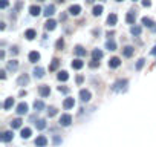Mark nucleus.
<instances>
[{
    "mask_svg": "<svg viewBox=\"0 0 156 147\" xmlns=\"http://www.w3.org/2000/svg\"><path fill=\"white\" fill-rule=\"evenodd\" d=\"M127 84H129L127 80H116L112 86V92H122L127 89Z\"/></svg>",
    "mask_w": 156,
    "mask_h": 147,
    "instance_id": "f257e3e1",
    "label": "nucleus"
},
{
    "mask_svg": "<svg viewBox=\"0 0 156 147\" xmlns=\"http://www.w3.org/2000/svg\"><path fill=\"white\" fill-rule=\"evenodd\" d=\"M70 123H72V117H70L69 113H64V115H61V118H60V126H63V127H67V126H70Z\"/></svg>",
    "mask_w": 156,
    "mask_h": 147,
    "instance_id": "f03ea898",
    "label": "nucleus"
},
{
    "mask_svg": "<svg viewBox=\"0 0 156 147\" xmlns=\"http://www.w3.org/2000/svg\"><path fill=\"white\" fill-rule=\"evenodd\" d=\"M90 98H92V95H90V92H89L87 89H81V91H80V100H81L83 103H87Z\"/></svg>",
    "mask_w": 156,
    "mask_h": 147,
    "instance_id": "7ed1b4c3",
    "label": "nucleus"
},
{
    "mask_svg": "<svg viewBox=\"0 0 156 147\" xmlns=\"http://www.w3.org/2000/svg\"><path fill=\"white\" fill-rule=\"evenodd\" d=\"M35 145H37V147H46V145H48V138H46L44 135L37 136V139H35Z\"/></svg>",
    "mask_w": 156,
    "mask_h": 147,
    "instance_id": "20e7f679",
    "label": "nucleus"
},
{
    "mask_svg": "<svg viewBox=\"0 0 156 147\" xmlns=\"http://www.w3.org/2000/svg\"><path fill=\"white\" fill-rule=\"evenodd\" d=\"M29 83V77H28V74H22V75L19 77V80H17V84L19 86H26Z\"/></svg>",
    "mask_w": 156,
    "mask_h": 147,
    "instance_id": "39448f33",
    "label": "nucleus"
},
{
    "mask_svg": "<svg viewBox=\"0 0 156 147\" xmlns=\"http://www.w3.org/2000/svg\"><path fill=\"white\" fill-rule=\"evenodd\" d=\"M29 14H31L32 17H38V16L41 14V8L37 6V5H32V6L29 8Z\"/></svg>",
    "mask_w": 156,
    "mask_h": 147,
    "instance_id": "423d86ee",
    "label": "nucleus"
},
{
    "mask_svg": "<svg viewBox=\"0 0 156 147\" xmlns=\"http://www.w3.org/2000/svg\"><path fill=\"white\" fill-rule=\"evenodd\" d=\"M119 64H121V60H119L118 57H112V58L109 60V67H112V69L119 67Z\"/></svg>",
    "mask_w": 156,
    "mask_h": 147,
    "instance_id": "0eeeda50",
    "label": "nucleus"
},
{
    "mask_svg": "<svg viewBox=\"0 0 156 147\" xmlns=\"http://www.w3.org/2000/svg\"><path fill=\"white\" fill-rule=\"evenodd\" d=\"M19 115H26L28 113V104L26 103H20L19 106H17V110H16Z\"/></svg>",
    "mask_w": 156,
    "mask_h": 147,
    "instance_id": "6e6552de",
    "label": "nucleus"
},
{
    "mask_svg": "<svg viewBox=\"0 0 156 147\" xmlns=\"http://www.w3.org/2000/svg\"><path fill=\"white\" fill-rule=\"evenodd\" d=\"M80 13H81V6L80 5H72L69 8V14L70 16H80Z\"/></svg>",
    "mask_w": 156,
    "mask_h": 147,
    "instance_id": "1a4fd4ad",
    "label": "nucleus"
},
{
    "mask_svg": "<svg viewBox=\"0 0 156 147\" xmlns=\"http://www.w3.org/2000/svg\"><path fill=\"white\" fill-rule=\"evenodd\" d=\"M43 14H44V16H46V17L49 19L51 16H54V14H55V6H54V5H49V6H46V8H44V13H43Z\"/></svg>",
    "mask_w": 156,
    "mask_h": 147,
    "instance_id": "9d476101",
    "label": "nucleus"
},
{
    "mask_svg": "<svg viewBox=\"0 0 156 147\" xmlns=\"http://www.w3.org/2000/svg\"><path fill=\"white\" fill-rule=\"evenodd\" d=\"M116 22H118V16L112 13V14L107 17V25H109V26H115V25H116Z\"/></svg>",
    "mask_w": 156,
    "mask_h": 147,
    "instance_id": "9b49d317",
    "label": "nucleus"
},
{
    "mask_svg": "<svg viewBox=\"0 0 156 147\" xmlns=\"http://www.w3.org/2000/svg\"><path fill=\"white\" fill-rule=\"evenodd\" d=\"M38 94H40L41 97H49V94H51L49 86H40V88H38Z\"/></svg>",
    "mask_w": 156,
    "mask_h": 147,
    "instance_id": "f8f14e48",
    "label": "nucleus"
},
{
    "mask_svg": "<svg viewBox=\"0 0 156 147\" xmlns=\"http://www.w3.org/2000/svg\"><path fill=\"white\" fill-rule=\"evenodd\" d=\"M34 77H35V78H43V77H44V69L40 67V66L35 67V69H34Z\"/></svg>",
    "mask_w": 156,
    "mask_h": 147,
    "instance_id": "ddd939ff",
    "label": "nucleus"
},
{
    "mask_svg": "<svg viewBox=\"0 0 156 147\" xmlns=\"http://www.w3.org/2000/svg\"><path fill=\"white\" fill-rule=\"evenodd\" d=\"M133 46H126L124 49H122V55L126 57V58H129V57H132L133 55Z\"/></svg>",
    "mask_w": 156,
    "mask_h": 147,
    "instance_id": "4468645a",
    "label": "nucleus"
},
{
    "mask_svg": "<svg viewBox=\"0 0 156 147\" xmlns=\"http://www.w3.org/2000/svg\"><path fill=\"white\" fill-rule=\"evenodd\" d=\"M38 60H40V54H38L37 51L29 52V61H31V63H37Z\"/></svg>",
    "mask_w": 156,
    "mask_h": 147,
    "instance_id": "2eb2a0df",
    "label": "nucleus"
},
{
    "mask_svg": "<svg viewBox=\"0 0 156 147\" xmlns=\"http://www.w3.org/2000/svg\"><path fill=\"white\" fill-rule=\"evenodd\" d=\"M44 28H46V31H54L57 28V22L55 20H48L46 25H44Z\"/></svg>",
    "mask_w": 156,
    "mask_h": 147,
    "instance_id": "dca6fc26",
    "label": "nucleus"
},
{
    "mask_svg": "<svg viewBox=\"0 0 156 147\" xmlns=\"http://www.w3.org/2000/svg\"><path fill=\"white\" fill-rule=\"evenodd\" d=\"M73 106H75L73 98H66V100H64V103H63V107H64V109H72Z\"/></svg>",
    "mask_w": 156,
    "mask_h": 147,
    "instance_id": "f3484780",
    "label": "nucleus"
},
{
    "mask_svg": "<svg viewBox=\"0 0 156 147\" xmlns=\"http://www.w3.org/2000/svg\"><path fill=\"white\" fill-rule=\"evenodd\" d=\"M14 138V133L12 132H3L2 133V141L3 142H8V141H11Z\"/></svg>",
    "mask_w": 156,
    "mask_h": 147,
    "instance_id": "a211bd4d",
    "label": "nucleus"
},
{
    "mask_svg": "<svg viewBox=\"0 0 156 147\" xmlns=\"http://www.w3.org/2000/svg\"><path fill=\"white\" fill-rule=\"evenodd\" d=\"M73 51H75V54H76L78 57H84V55H86V49H84L83 46H80V45L75 46V49H73Z\"/></svg>",
    "mask_w": 156,
    "mask_h": 147,
    "instance_id": "6ab92c4d",
    "label": "nucleus"
},
{
    "mask_svg": "<svg viewBox=\"0 0 156 147\" xmlns=\"http://www.w3.org/2000/svg\"><path fill=\"white\" fill-rule=\"evenodd\" d=\"M83 66H84V63H83L80 58H75V60L72 61V67H73V69H76V70H78V69H81Z\"/></svg>",
    "mask_w": 156,
    "mask_h": 147,
    "instance_id": "aec40b11",
    "label": "nucleus"
},
{
    "mask_svg": "<svg viewBox=\"0 0 156 147\" xmlns=\"http://www.w3.org/2000/svg\"><path fill=\"white\" fill-rule=\"evenodd\" d=\"M135 20H136V14H135L133 11H130V13L126 16V22L132 25V23H135Z\"/></svg>",
    "mask_w": 156,
    "mask_h": 147,
    "instance_id": "412c9836",
    "label": "nucleus"
},
{
    "mask_svg": "<svg viewBox=\"0 0 156 147\" xmlns=\"http://www.w3.org/2000/svg\"><path fill=\"white\" fill-rule=\"evenodd\" d=\"M141 31H142V28H141V26H138V25H133V26L130 28V32H132L135 37L141 35Z\"/></svg>",
    "mask_w": 156,
    "mask_h": 147,
    "instance_id": "4be33fe9",
    "label": "nucleus"
},
{
    "mask_svg": "<svg viewBox=\"0 0 156 147\" xmlns=\"http://www.w3.org/2000/svg\"><path fill=\"white\" fill-rule=\"evenodd\" d=\"M31 133H32V130L29 129V127H25V129H22V138L23 139H28V138H31Z\"/></svg>",
    "mask_w": 156,
    "mask_h": 147,
    "instance_id": "5701e85b",
    "label": "nucleus"
},
{
    "mask_svg": "<svg viewBox=\"0 0 156 147\" xmlns=\"http://www.w3.org/2000/svg\"><path fill=\"white\" fill-rule=\"evenodd\" d=\"M92 14H94L95 17L101 16V14H103V6H101V5H95L94 9H92Z\"/></svg>",
    "mask_w": 156,
    "mask_h": 147,
    "instance_id": "b1692460",
    "label": "nucleus"
},
{
    "mask_svg": "<svg viewBox=\"0 0 156 147\" xmlns=\"http://www.w3.org/2000/svg\"><path fill=\"white\" fill-rule=\"evenodd\" d=\"M25 37H26L28 40H34V38L37 37V32H35L34 29H28V31L25 32Z\"/></svg>",
    "mask_w": 156,
    "mask_h": 147,
    "instance_id": "393cba45",
    "label": "nucleus"
},
{
    "mask_svg": "<svg viewBox=\"0 0 156 147\" xmlns=\"http://www.w3.org/2000/svg\"><path fill=\"white\" fill-rule=\"evenodd\" d=\"M58 66H60V60H58V58H54V60H52V63H51V66H49V70H51V72H54V70H57V69H58Z\"/></svg>",
    "mask_w": 156,
    "mask_h": 147,
    "instance_id": "a878e982",
    "label": "nucleus"
},
{
    "mask_svg": "<svg viewBox=\"0 0 156 147\" xmlns=\"http://www.w3.org/2000/svg\"><path fill=\"white\" fill-rule=\"evenodd\" d=\"M34 109H35L37 112L43 110V109H44V103H43L41 100H37V101H34Z\"/></svg>",
    "mask_w": 156,
    "mask_h": 147,
    "instance_id": "bb28decb",
    "label": "nucleus"
},
{
    "mask_svg": "<svg viewBox=\"0 0 156 147\" xmlns=\"http://www.w3.org/2000/svg\"><path fill=\"white\" fill-rule=\"evenodd\" d=\"M142 25L151 29V28H153V25H156V23H153V20H151V19H148V17H144V19H142Z\"/></svg>",
    "mask_w": 156,
    "mask_h": 147,
    "instance_id": "cd10ccee",
    "label": "nucleus"
},
{
    "mask_svg": "<svg viewBox=\"0 0 156 147\" xmlns=\"http://www.w3.org/2000/svg\"><path fill=\"white\" fill-rule=\"evenodd\" d=\"M92 57H94L95 60H101V58H103V51H101V49H94V51H92Z\"/></svg>",
    "mask_w": 156,
    "mask_h": 147,
    "instance_id": "c85d7f7f",
    "label": "nucleus"
},
{
    "mask_svg": "<svg viewBox=\"0 0 156 147\" xmlns=\"http://www.w3.org/2000/svg\"><path fill=\"white\" fill-rule=\"evenodd\" d=\"M17 67H19V61H17V60L8 61V69H9V70H17Z\"/></svg>",
    "mask_w": 156,
    "mask_h": 147,
    "instance_id": "c756f323",
    "label": "nucleus"
},
{
    "mask_svg": "<svg viewBox=\"0 0 156 147\" xmlns=\"http://www.w3.org/2000/svg\"><path fill=\"white\" fill-rule=\"evenodd\" d=\"M12 104H14V98H6V100H5V103H3V109H5V110H8V109H11V107H12Z\"/></svg>",
    "mask_w": 156,
    "mask_h": 147,
    "instance_id": "7c9ffc66",
    "label": "nucleus"
},
{
    "mask_svg": "<svg viewBox=\"0 0 156 147\" xmlns=\"http://www.w3.org/2000/svg\"><path fill=\"white\" fill-rule=\"evenodd\" d=\"M60 81H67V78H69V74L66 72V70H61L60 74H58V77H57Z\"/></svg>",
    "mask_w": 156,
    "mask_h": 147,
    "instance_id": "2f4dec72",
    "label": "nucleus"
},
{
    "mask_svg": "<svg viewBox=\"0 0 156 147\" xmlns=\"http://www.w3.org/2000/svg\"><path fill=\"white\" fill-rule=\"evenodd\" d=\"M106 48L109 49V51H115L116 49V43H115V40H107V43H106Z\"/></svg>",
    "mask_w": 156,
    "mask_h": 147,
    "instance_id": "473e14b6",
    "label": "nucleus"
},
{
    "mask_svg": "<svg viewBox=\"0 0 156 147\" xmlns=\"http://www.w3.org/2000/svg\"><path fill=\"white\" fill-rule=\"evenodd\" d=\"M11 127H12V129H19V127H22V120H20V118L12 120V121H11Z\"/></svg>",
    "mask_w": 156,
    "mask_h": 147,
    "instance_id": "72a5a7b5",
    "label": "nucleus"
},
{
    "mask_svg": "<svg viewBox=\"0 0 156 147\" xmlns=\"http://www.w3.org/2000/svg\"><path fill=\"white\" fill-rule=\"evenodd\" d=\"M144 64H145V60H144V58H139V60L136 61V66H135V69H136V70H141V69L144 67Z\"/></svg>",
    "mask_w": 156,
    "mask_h": 147,
    "instance_id": "f704fd0d",
    "label": "nucleus"
},
{
    "mask_svg": "<svg viewBox=\"0 0 156 147\" xmlns=\"http://www.w3.org/2000/svg\"><path fill=\"white\" fill-rule=\"evenodd\" d=\"M35 126H37L38 130H43V129H46V121H44V120H38V121L35 123Z\"/></svg>",
    "mask_w": 156,
    "mask_h": 147,
    "instance_id": "c9c22d12",
    "label": "nucleus"
},
{
    "mask_svg": "<svg viewBox=\"0 0 156 147\" xmlns=\"http://www.w3.org/2000/svg\"><path fill=\"white\" fill-rule=\"evenodd\" d=\"M52 142H54V145H60V144H61V136H58V135H54V138H52Z\"/></svg>",
    "mask_w": 156,
    "mask_h": 147,
    "instance_id": "e433bc0d",
    "label": "nucleus"
},
{
    "mask_svg": "<svg viewBox=\"0 0 156 147\" xmlns=\"http://www.w3.org/2000/svg\"><path fill=\"white\" fill-rule=\"evenodd\" d=\"M55 46H57V49H63V46H64V40H63V38H58Z\"/></svg>",
    "mask_w": 156,
    "mask_h": 147,
    "instance_id": "4c0bfd02",
    "label": "nucleus"
},
{
    "mask_svg": "<svg viewBox=\"0 0 156 147\" xmlns=\"http://www.w3.org/2000/svg\"><path fill=\"white\" fill-rule=\"evenodd\" d=\"M89 66H90V67H98V66H100V60H95V58H94V60L89 63Z\"/></svg>",
    "mask_w": 156,
    "mask_h": 147,
    "instance_id": "58836bf2",
    "label": "nucleus"
},
{
    "mask_svg": "<svg viewBox=\"0 0 156 147\" xmlns=\"http://www.w3.org/2000/svg\"><path fill=\"white\" fill-rule=\"evenodd\" d=\"M48 115H49V117H55V115H57V109H55V107H49Z\"/></svg>",
    "mask_w": 156,
    "mask_h": 147,
    "instance_id": "ea45409f",
    "label": "nucleus"
},
{
    "mask_svg": "<svg viewBox=\"0 0 156 147\" xmlns=\"http://www.w3.org/2000/svg\"><path fill=\"white\" fill-rule=\"evenodd\" d=\"M0 8H2V9L8 8V0H0Z\"/></svg>",
    "mask_w": 156,
    "mask_h": 147,
    "instance_id": "a19ab883",
    "label": "nucleus"
},
{
    "mask_svg": "<svg viewBox=\"0 0 156 147\" xmlns=\"http://www.w3.org/2000/svg\"><path fill=\"white\" fill-rule=\"evenodd\" d=\"M58 91L63 92V94H67V92H69V88H66V86H58Z\"/></svg>",
    "mask_w": 156,
    "mask_h": 147,
    "instance_id": "79ce46f5",
    "label": "nucleus"
},
{
    "mask_svg": "<svg viewBox=\"0 0 156 147\" xmlns=\"http://www.w3.org/2000/svg\"><path fill=\"white\" fill-rule=\"evenodd\" d=\"M141 3H142V6H145V8H148V6L151 5V2H150V0H142Z\"/></svg>",
    "mask_w": 156,
    "mask_h": 147,
    "instance_id": "37998d69",
    "label": "nucleus"
},
{
    "mask_svg": "<svg viewBox=\"0 0 156 147\" xmlns=\"http://www.w3.org/2000/svg\"><path fill=\"white\" fill-rule=\"evenodd\" d=\"M11 54L17 55V54H19V48H17V46H12V48H11Z\"/></svg>",
    "mask_w": 156,
    "mask_h": 147,
    "instance_id": "c03bdc74",
    "label": "nucleus"
},
{
    "mask_svg": "<svg viewBox=\"0 0 156 147\" xmlns=\"http://www.w3.org/2000/svg\"><path fill=\"white\" fill-rule=\"evenodd\" d=\"M83 80H84V78H83V75H78V77H76V83H78V84H81V83H83Z\"/></svg>",
    "mask_w": 156,
    "mask_h": 147,
    "instance_id": "a18cd8bd",
    "label": "nucleus"
},
{
    "mask_svg": "<svg viewBox=\"0 0 156 147\" xmlns=\"http://www.w3.org/2000/svg\"><path fill=\"white\" fill-rule=\"evenodd\" d=\"M0 78H2V80L6 78V72H5V70H0Z\"/></svg>",
    "mask_w": 156,
    "mask_h": 147,
    "instance_id": "49530a36",
    "label": "nucleus"
},
{
    "mask_svg": "<svg viewBox=\"0 0 156 147\" xmlns=\"http://www.w3.org/2000/svg\"><path fill=\"white\" fill-rule=\"evenodd\" d=\"M22 6H23V2H20V0H19V2L16 3V9H20Z\"/></svg>",
    "mask_w": 156,
    "mask_h": 147,
    "instance_id": "de8ad7c7",
    "label": "nucleus"
},
{
    "mask_svg": "<svg viewBox=\"0 0 156 147\" xmlns=\"http://www.w3.org/2000/svg\"><path fill=\"white\" fill-rule=\"evenodd\" d=\"M5 58V51H0V60Z\"/></svg>",
    "mask_w": 156,
    "mask_h": 147,
    "instance_id": "09e8293b",
    "label": "nucleus"
},
{
    "mask_svg": "<svg viewBox=\"0 0 156 147\" xmlns=\"http://www.w3.org/2000/svg\"><path fill=\"white\" fill-rule=\"evenodd\" d=\"M150 54H151V55H156V46H154V48L150 51Z\"/></svg>",
    "mask_w": 156,
    "mask_h": 147,
    "instance_id": "8fccbe9b",
    "label": "nucleus"
},
{
    "mask_svg": "<svg viewBox=\"0 0 156 147\" xmlns=\"http://www.w3.org/2000/svg\"><path fill=\"white\" fill-rule=\"evenodd\" d=\"M57 2H64V0H57Z\"/></svg>",
    "mask_w": 156,
    "mask_h": 147,
    "instance_id": "3c124183",
    "label": "nucleus"
},
{
    "mask_svg": "<svg viewBox=\"0 0 156 147\" xmlns=\"http://www.w3.org/2000/svg\"><path fill=\"white\" fill-rule=\"evenodd\" d=\"M116 2H124V0H116Z\"/></svg>",
    "mask_w": 156,
    "mask_h": 147,
    "instance_id": "603ef678",
    "label": "nucleus"
},
{
    "mask_svg": "<svg viewBox=\"0 0 156 147\" xmlns=\"http://www.w3.org/2000/svg\"><path fill=\"white\" fill-rule=\"evenodd\" d=\"M38 2H44V0H38Z\"/></svg>",
    "mask_w": 156,
    "mask_h": 147,
    "instance_id": "864d4df0",
    "label": "nucleus"
},
{
    "mask_svg": "<svg viewBox=\"0 0 156 147\" xmlns=\"http://www.w3.org/2000/svg\"><path fill=\"white\" fill-rule=\"evenodd\" d=\"M133 2H136V0H133Z\"/></svg>",
    "mask_w": 156,
    "mask_h": 147,
    "instance_id": "5fc2aeb1",
    "label": "nucleus"
}]
</instances>
